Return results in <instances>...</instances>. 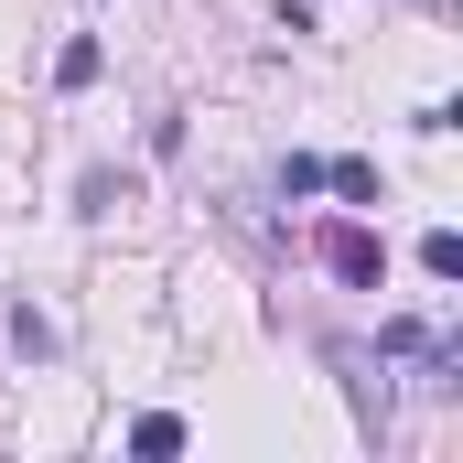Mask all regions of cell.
Returning a JSON list of instances; mask_svg holds the SVG:
<instances>
[{"mask_svg": "<svg viewBox=\"0 0 463 463\" xmlns=\"http://www.w3.org/2000/svg\"><path fill=\"white\" fill-rule=\"evenodd\" d=\"M129 194H140V184H129V173H109V162H98V173L76 184V216H118Z\"/></svg>", "mask_w": 463, "mask_h": 463, "instance_id": "cell-3", "label": "cell"}, {"mask_svg": "<svg viewBox=\"0 0 463 463\" xmlns=\"http://www.w3.org/2000/svg\"><path fill=\"white\" fill-rule=\"evenodd\" d=\"M377 345H388V355H431V324H410V313H399V324H377Z\"/></svg>", "mask_w": 463, "mask_h": 463, "instance_id": "cell-8", "label": "cell"}, {"mask_svg": "<svg viewBox=\"0 0 463 463\" xmlns=\"http://www.w3.org/2000/svg\"><path fill=\"white\" fill-rule=\"evenodd\" d=\"M324 269L355 280V291H377V280H388V248H377L366 227H324Z\"/></svg>", "mask_w": 463, "mask_h": 463, "instance_id": "cell-1", "label": "cell"}, {"mask_svg": "<svg viewBox=\"0 0 463 463\" xmlns=\"http://www.w3.org/2000/svg\"><path fill=\"white\" fill-rule=\"evenodd\" d=\"M420 269H431V280H463V237L431 227V237H420Z\"/></svg>", "mask_w": 463, "mask_h": 463, "instance_id": "cell-5", "label": "cell"}, {"mask_svg": "<svg viewBox=\"0 0 463 463\" xmlns=\"http://www.w3.org/2000/svg\"><path fill=\"white\" fill-rule=\"evenodd\" d=\"M98 65H109V43H98V33H76V43L54 54V87L76 98V87H98Z\"/></svg>", "mask_w": 463, "mask_h": 463, "instance_id": "cell-2", "label": "cell"}, {"mask_svg": "<svg viewBox=\"0 0 463 463\" xmlns=\"http://www.w3.org/2000/svg\"><path fill=\"white\" fill-rule=\"evenodd\" d=\"M11 345H22V355H54V324H43V313L22 302V313H11Z\"/></svg>", "mask_w": 463, "mask_h": 463, "instance_id": "cell-7", "label": "cell"}, {"mask_svg": "<svg viewBox=\"0 0 463 463\" xmlns=\"http://www.w3.org/2000/svg\"><path fill=\"white\" fill-rule=\"evenodd\" d=\"M129 453H184V420H173V410H151V420L129 431Z\"/></svg>", "mask_w": 463, "mask_h": 463, "instance_id": "cell-6", "label": "cell"}, {"mask_svg": "<svg viewBox=\"0 0 463 463\" xmlns=\"http://www.w3.org/2000/svg\"><path fill=\"white\" fill-rule=\"evenodd\" d=\"M324 184H335L345 205H377V162H324Z\"/></svg>", "mask_w": 463, "mask_h": 463, "instance_id": "cell-4", "label": "cell"}]
</instances>
